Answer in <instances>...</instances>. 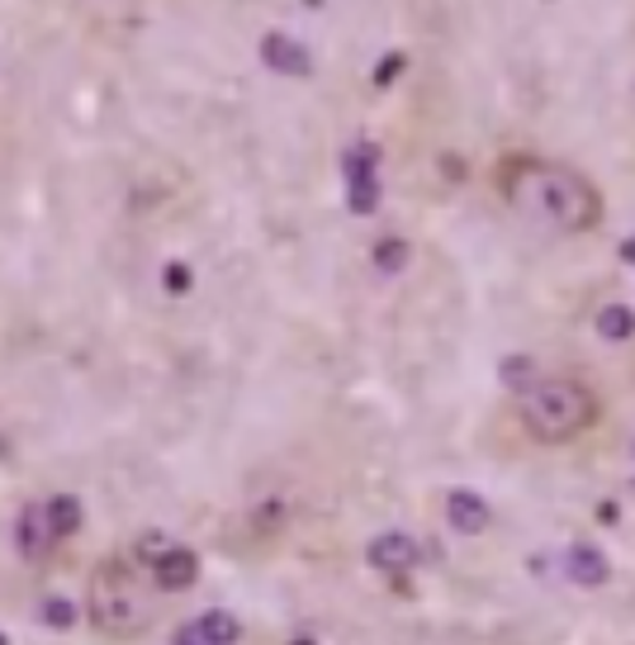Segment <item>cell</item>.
<instances>
[{
    "instance_id": "1",
    "label": "cell",
    "mask_w": 635,
    "mask_h": 645,
    "mask_svg": "<svg viewBox=\"0 0 635 645\" xmlns=\"http://www.w3.org/2000/svg\"><path fill=\"white\" fill-rule=\"evenodd\" d=\"M503 195L527 223L545 233H588L602 219L598 185L569 166L551 162H508L503 171Z\"/></svg>"
},
{
    "instance_id": "2",
    "label": "cell",
    "mask_w": 635,
    "mask_h": 645,
    "mask_svg": "<svg viewBox=\"0 0 635 645\" xmlns=\"http://www.w3.org/2000/svg\"><path fill=\"white\" fill-rule=\"evenodd\" d=\"M598 423V399L588 384L569 376L536 380L522 394V427L536 441H574L579 433Z\"/></svg>"
},
{
    "instance_id": "3",
    "label": "cell",
    "mask_w": 635,
    "mask_h": 645,
    "mask_svg": "<svg viewBox=\"0 0 635 645\" xmlns=\"http://www.w3.org/2000/svg\"><path fill=\"white\" fill-rule=\"evenodd\" d=\"M85 612L100 636L128 641L142 636L152 622V594L142 589V575H134L128 565H100L91 575V594H85Z\"/></svg>"
},
{
    "instance_id": "4",
    "label": "cell",
    "mask_w": 635,
    "mask_h": 645,
    "mask_svg": "<svg viewBox=\"0 0 635 645\" xmlns=\"http://www.w3.org/2000/svg\"><path fill=\"white\" fill-rule=\"evenodd\" d=\"M53 546H57V532H53L48 504H24L14 512V551H20V561L38 565L53 555Z\"/></svg>"
},
{
    "instance_id": "5",
    "label": "cell",
    "mask_w": 635,
    "mask_h": 645,
    "mask_svg": "<svg viewBox=\"0 0 635 645\" xmlns=\"http://www.w3.org/2000/svg\"><path fill=\"white\" fill-rule=\"evenodd\" d=\"M366 561L380 569V575H389V579H403L408 569L417 565V561H427V551L417 546V541L408 537V532H380L366 546Z\"/></svg>"
},
{
    "instance_id": "6",
    "label": "cell",
    "mask_w": 635,
    "mask_h": 645,
    "mask_svg": "<svg viewBox=\"0 0 635 645\" xmlns=\"http://www.w3.org/2000/svg\"><path fill=\"white\" fill-rule=\"evenodd\" d=\"M262 62H266L270 71H280V77H309V71H313L309 48H304L299 38L280 34V28H270V34L262 38Z\"/></svg>"
},
{
    "instance_id": "7",
    "label": "cell",
    "mask_w": 635,
    "mask_h": 645,
    "mask_svg": "<svg viewBox=\"0 0 635 645\" xmlns=\"http://www.w3.org/2000/svg\"><path fill=\"white\" fill-rule=\"evenodd\" d=\"M152 584L162 594H185V589H195L199 584V555L190 546H171L162 561L152 565Z\"/></svg>"
},
{
    "instance_id": "8",
    "label": "cell",
    "mask_w": 635,
    "mask_h": 645,
    "mask_svg": "<svg viewBox=\"0 0 635 645\" xmlns=\"http://www.w3.org/2000/svg\"><path fill=\"white\" fill-rule=\"evenodd\" d=\"M565 575H569V584H579V589H602V584L612 579V565L598 546L574 541V546H565Z\"/></svg>"
},
{
    "instance_id": "9",
    "label": "cell",
    "mask_w": 635,
    "mask_h": 645,
    "mask_svg": "<svg viewBox=\"0 0 635 645\" xmlns=\"http://www.w3.org/2000/svg\"><path fill=\"white\" fill-rule=\"evenodd\" d=\"M446 522H451L460 537H480L488 527V504L474 489H451L446 494Z\"/></svg>"
},
{
    "instance_id": "10",
    "label": "cell",
    "mask_w": 635,
    "mask_h": 645,
    "mask_svg": "<svg viewBox=\"0 0 635 645\" xmlns=\"http://www.w3.org/2000/svg\"><path fill=\"white\" fill-rule=\"evenodd\" d=\"M342 171H346V185L380 181V142H351L342 152Z\"/></svg>"
},
{
    "instance_id": "11",
    "label": "cell",
    "mask_w": 635,
    "mask_h": 645,
    "mask_svg": "<svg viewBox=\"0 0 635 645\" xmlns=\"http://www.w3.org/2000/svg\"><path fill=\"white\" fill-rule=\"evenodd\" d=\"M48 518H53L57 541H67V537H77V532H81L85 508H81V498H77V494H57V498H48Z\"/></svg>"
},
{
    "instance_id": "12",
    "label": "cell",
    "mask_w": 635,
    "mask_h": 645,
    "mask_svg": "<svg viewBox=\"0 0 635 645\" xmlns=\"http://www.w3.org/2000/svg\"><path fill=\"white\" fill-rule=\"evenodd\" d=\"M199 636H205L209 645H238L242 641V622L233 618V612H223V608H209V612H199Z\"/></svg>"
},
{
    "instance_id": "13",
    "label": "cell",
    "mask_w": 635,
    "mask_h": 645,
    "mask_svg": "<svg viewBox=\"0 0 635 645\" xmlns=\"http://www.w3.org/2000/svg\"><path fill=\"white\" fill-rule=\"evenodd\" d=\"M593 327L608 342H626V337H635V309L631 304H608V309H598V319H593Z\"/></svg>"
},
{
    "instance_id": "14",
    "label": "cell",
    "mask_w": 635,
    "mask_h": 645,
    "mask_svg": "<svg viewBox=\"0 0 635 645\" xmlns=\"http://www.w3.org/2000/svg\"><path fill=\"white\" fill-rule=\"evenodd\" d=\"M498 380H503V390H512L517 399H522L531 384H536V361H531V356H503Z\"/></svg>"
},
{
    "instance_id": "15",
    "label": "cell",
    "mask_w": 635,
    "mask_h": 645,
    "mask_svg": "<svg viewBox=\"0 0 635 645\" xmlns=\"http://www.w3.org/2000/svg\"><path fill=\"white\" fill-rule=\"evenodd\" d=\"M370 262H374V270H380V276H399V270L408 266V242L394 238V233L380 238V242L370 247Z\"/></svg>"
},
{
    "instance_id": "16",
    "label": "cell",
    "mask_w": 635,
    "mask_h": 645,
    "mask_svg": "<svg viewBox=\"0 0 635 645\" xmlns=\"http://www.w3.org/2000/svg\"><path fill=\"white\" fill-rule=\"evenodd\" d=\"M38 618H43V626H48V632H71V626H77V603H71V598H43V608H38Z\"/></svg>"
},
{
    "instance_id": "17",
    "label": "cell",
    "mask_w": 635,
    "mask_h": 645,
    "mask_svg": "<svg viewBox=\"0 0 635 645\" xmlns=\"http://www.w3.org/2000/svg\"><path fill=\"white\" fill-rule=\"evenodd\" d=\"M171 546H176V541H166L162 532H142V537L134 541V565H148V569H152Z\"/></svg>"
},
{
    "instance_id": "18",
    "label": "cell",
    "mask_w": 635,
    "mask_h": 645,
    "mask_svg": "<svg viewBox=\"0 0 635 645\" xmlns=\"http://www.w3.org/2000/svg\"><path fill=\"white\" fill-rule=\"evenodd\" d=\"M346 209L360 214V219H370V214L380 209V181H370V185H346Z\"/></svg>"
},
{
    "instance_id": "19",
    "label": "cell",
    "mask_w": 635,
    "mask_h": 645,
    "mask_svg": "<svg viewBox=\"0 0 635 645\" xmlns=\"http://www.w3.org/2000/svg\"><path fill=\"white\" fill-rule=\"evenodd\" d=\"M162 290L166 295H190L195 290V270L185 262H166L162 266Z\"/></svg>"
},
{
    "instance_id": "20",
    "label": "cell",
    "mask_w": 635,
    "mask_h": 645,
    "mask_svg": "<svg viewBox=\"0 0 635 645\" xmlns=\"http://www.w3.org/2000/svg\"><path fill=\"white\" fill-rule=\"evenodd\" d=\"M403 67H408V57H403V53H384L380 57V67H374V91H389V85H394L399 77H403Z\"/></svg>"
},
{
    "instance_id": "21",
    "label": "cell",
    "mask_w": 635,
    "mask_h": 645,
    "mask_svg": "<svg viewBox=\"0 0 635 645\" xmlns=\"http://www.w3.org/2000/svg\"><path fill=\"white\" fill-rule=\"evenodd\" d=\"M171 645H209V641L199 636V622H185V626H176V636H171Z\"/></svg>"
},
{
    "instance_id": "22",
    "label": "cell",
    "mask_w": 635,
    "mask_h": 645,
    "mask_svg": "<svg viewBox=\"0 0 635 645\" xmlns=\"http://www.w3.org/2000/svg\"><path fill=\"white\" fill-rule=\"evenodd\" d=\"M616 518H622V512H616V504H602V508H598V522H602V527H616Z\"/></svg>"
},
{
    "instance_id": "23",
    "label": "cell",
    "mask_w": 635,
    "mask_h": 645,
    "mask_svg": "<svg viewBox=\"0 0 635 645\" xmlns=\"http://www.w3.org/2000/svg\"><path fill=\"white\" fill-rule=\"evenodd\" d=\"M622 262H626V266H635V238H626V242H622Z\"/></svg>"
},
{
    "instance_id": "24",
    "label": "cell",
    "mask_w": 635,
    "mask_h": 645,
    "mask_svg": "<svg viewBox=\"0 0 635 645\" xmlns=\"http://www.w3.org/2000/svg\"><path fill=\"white\" fill-rule=\"evenodd\" d=\"M290 645H318V641H313V636H295Z\"/></svg>"
},
{
    "instance_id": "25",
    "label": "cell",
    "mask_w": 635,
    "mask_h": 645,
    "mask_svg": "<svg viewBox=\"0 0 635 645\" xmlns=\"http://www.w3.org/2000/svg\"><path fill=\"white\" fill-rule=\"evenodd\" d=\"M631 461H635V441H631Z\"/></svg>"
}]
</instances>
